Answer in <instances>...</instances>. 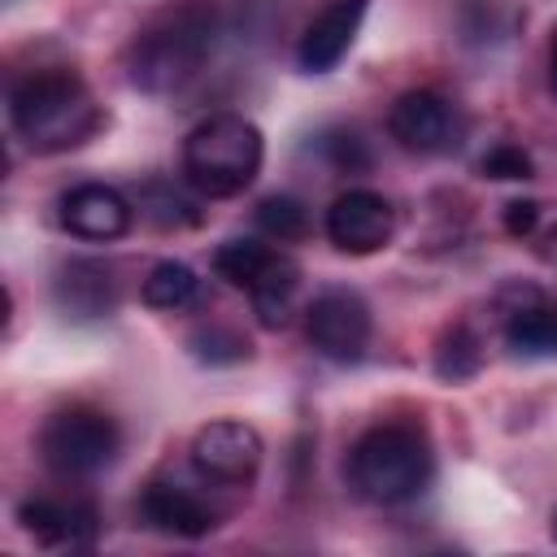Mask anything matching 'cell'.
Returning a JSON list of instances; mask_svg holds the SVG:
<instances>
[{
	"label": "cell",
	"mask_w": 557,
	"mask_h": 557,
	"mask_svg": "<svg viewBox=\"0 0 557 557\" xmlns=\"http://www.w3.org/2000/svg\"><path fill=\"white\" fill-rule=\"evenodd\" d=\"M9 117H13L17 139L44 157L83 148L104 126V113L91 87L74 70H35L22 83H13Z\"/></svg>",
	"instance_id": "6da1fadb"
},
{
	"label": "cell",
	"mask_w": 557,
	"mask_h": 557,
	"mask_svg": "<svg viewBox=\"0 0 557 557\" xmlns=\"http://www.w3.org/2000/svg\"><path fill=\"white\" fill-rule=\"evenodd\" d=\"M213 30H218L213 0H174L135 35L131 61H126L131 83L148 96L178 91L200 74L213 48Z\"/></svg>",
	"instance_id": "7a4b0ae2"
},
{
	"label": "cell",
	"mask_w": 557,
	"mask_h": 557,
	"mask_svg": "<svg viewBox=\"0 0 557 557\" xmlns=\"http://www.w3.org/2000/svg\"><path fill=\"white\" fill-rule=\"evenodd\" d=\"M431 444L413 426H374L348 453V483L370 505H405L431 483Z\"/></svg>",
	"instance_id": "3957f363"
},
{
	"label": "cell",
	"mask_w": 557,
	"mask_h": 557,
	"mask_svg": "<svg viewBox=\"0 0 557 557\" xmlns=\"http://www.w3.org/2000/svg\"><path fill=\"white\" fill-rule=\"evenodd\" d=\"M261 157H265L261 131L239 113H218L183 139V174L209 200L239 196L257 178Z\"/></svg>",
	"instance_id": "277c9868"
},
{
	"label": "cell",
	"mask_w": 557,
	"mask_h": 557,
	"mask_svg": "<svg viewBox=\"0 0 557 557\" xmlns=\"http://www.w3.org/2000/svg\"><path fill=\"white\" fill-rule=\"evenodd\" d=\"M117 422L100 409H61L39 431V457L61 479H91L117 457Z\"/></svg>",
	"instance_id": "5b68a950"
},
{
	"label": "cell",
	"mask_w": 557,
	"mask_h": 557,
	"mask_svg": "<svg viewBox=\"0 0 557 557\" xmlns=\"http://www.w3.org/2000/svg\"><path fill=\"white\" fill-rule=\"evenodd\" d=\"M387 131L400 148H409L418 157H444V152L461 148L466 117L440 91H405L387 113Z\"/></svg>",
	"instance_id": "8992f818"
},
{
	"label": "cell",
	"mask_w": 557,
	"mask_h": 557,
	"mask_svg": "<svg viewBox=\"0 0 557 557\" xmlns=\"http://www.w3.org/2000/svg\"><path fill=\"white\" fill-rule=\"evenodd\" d=\"M305 335H309L313 352L348 366L370 344V305L348 287H331V292L313 296V305L305 309Z\"/></svg>",
	"instance_id": "52a82bcc"
},
{
	"label": "cell",
	"mask_w": 557,
	"mask_h": 557,
	"mask_svg": "<svg viewBox=\"0 0 557 557\" xmlns=\"http://www.w3.org/2000/svg\"><path fill=\"white\" fill-rule=\"evenodd\" d=\"M261 457H265V444H261L257 426H248L239 418L205 422L191 435V466L213 483H231V487L252 483L261 470Z\"/></svg>",
	"instance_id": "ba28073f"
},
{
	"label": "cell",
	"mask_w": 557,
	"mask_h": 557,
	"mask_svg": "<svg viewBox=\"0 0 557 557\" xmlns=\"http://www.w3.org/2000/svg\"><path fill=\"white\" fill-rule=\"evenodd\" d=\"M392 235H396V209L379 191L352 187V191L335 196L326 209V239L339 252L366 257V252H379Z\"/></svg>",
	"instance_id": "9c48e42d"
},
{
	"label": "cell",
	"mask_w": 557,
	"mask_h": 557,
	"mask_svg": "<svg viewBox=\"0 0 557 557\" xmlns=\"http://www.w3.org/2000/svg\"><path fill=\"white\" fill-rule=\"evenodd\" d=\"M61 226L78 239L109 244L131 226V200L104 183H78L61 196Z\"/></svg>",
	"instance_id": "30bf717a"
},
{
	"label": "cell",
	"mask_w": 557,
	"mask_h": 557,
	"mask_svg": "<svg viewBox=\"0 0 557 557\" xmlns=\"http://www.w3.org/2000/svg\"><path fill=\"white\" fill-rule=\"evenodd\" d=\"M366 4L370 0H331L300 35V48H296V61L300 70L309 74H326L344 61V52L352 48L357 30H361V17H366Z\"/></svg>",
	"instance_id": "8fae6325"
},
{
	"label": "cell",
	"mask_w": 557,
	"mask_h": 557,
	"mask_svg": "<svg viewBox=\"0 0 557 557\" xmlns=\"http://www.w3.org/2000/svg\"><path fill=\"white\" fill-rule=\"evenodd\" d=\"M17 522L26 535H35L48 548H87L96 540V509L83 500H61V496H30L17 509Z\"/></svg>",
	"instance_id": "7c38bea8"
},
{
	"label": "cell",
	"mask_w": 557,
	"mask_h": 557,
	"mask_svg": "<svg viewBox=\"0 0 557 557\" xmlns=\"http://www.w3.org/2000/svg\"><path fill=\"white\" fill-rule=\"evenodd\" d=\"M139 518L152 531L178 535V540H200L218 527V513L191 487H178V483H148L139 496Z\"/></svg>",
	"instance_id": "4fadbf2b"
},
{
	"label": "cell",
	"mask_w": 557,
	"mask_h": 557,
	"mask_svg": "<svg viewBox=\"0 0 557 557\" xmlns=\"http://www.w3.org/2000/svg\"><path fill=\"white\" fill-rule=\"evenodd\" d=\"M57 305L74 318H104L117 309V278L104 261H65L57 270Z\"/></svg>",
	"instance_id": "5bb4252c"
},
{
	"label": "cell",
	"mask_w": 557,
	"mask_h": 557,
	"mask_svg": "<svg viewBox=\"0 0 557 557\" xmlns=\"http://www.w3.org/2000/svg\"><path fill=\"white\" fill-rule=\"evenodd\" d=\"M505 344L513 357H557V300L527 292V300L505 309Z\"/></svg>",
	"instance_id": "9a60e30c"
},
{
	"label": "cell",
	"mask_w": 557,
	"mask_h": 557,
	"mask_svg": "<svg viewBox=\"0 0 557 557\" xmlns=\"http://www.w3.org/2000/svg\"><path fill=\"white\" fill-rule=\"evenodd\" d=\"M296 287H300V270H296V261H292V257H283V252H274V257H270V265H265V270L257 274V283L248 287L257 322H261V326H270V331L287 326L292 305H296Z\"/></svg>",
	"instance_id": "2e32d148"
},
{
	"label": "cell",
	"mask_w": 557,
	"mask_h": 557,
	"mask_svg": "<svg viewBox=\"0 0 557 557\" xmlns=\"http://www.w3.org/2000/svg\"><path fill=\"white\" fill-rule=\"evenodd\" d=\"M139 296H144V305H152V309L178 313V309H187V305L200 296V278H196V270L183 265V261H157V265L148 270V278H144Z\"/></svg>",
	"instance_id": "e0dca14e"
},
{
	"label": "cell",
	"mask_w": 557,
	"mask_h": 557,
	"mask_svg": "<svg viewBox=\"0 0 557 557\" xmlns=\"http://www.w3.org/2000/svg\"><path fill=\"white\" fill-rule=\"evenodd\" d=\"M270 257H274V248H265V244H257V239H226L218 252H213V270L231 283V287H252L257 283V274L270 265Z\"/></svg>",
	"instance_id": "ac0fdd59"
},
{
	"label": "cell",
	"mask_w": 557,
	"mask_h": 557,
	"mask_svg": "<svg viewBox=\"0 0 557 557\" xmlns=\"http://www.w3.org/2000/svg\"><path fill=\"white\" fill-rule=\"evenodd\" d=\"M257 226H261L270 239L292 244V239H300V235L309 231V213H305V205H300L296 196H265V200L257 205Z\"/></svg>",
	"instance_id": "d6986e66"
},
{
	"label": "cell",
	"mask_w": 557,
	"mask_h": 557,
	"mask_svg": "<svg viewBox=\"0 0 557 557\" xmlns=\"http://www.w3.org/2000/svg\"><path fill=\"white\" fill-rule=\"evenodd\" d=\"M435 370H440V379H453V383L470 379V374L479 370V344H474L461 326L448 331L444 344H440V352H435Z\"/></svg>",
	"instance_id": "ffe728a7"
},
{
	"label": "cell",
	"mask_w": 557,
	"mask_h": 557,
	"mask_svg": "<svg viewBox=\"0 0 557 557\" xmlns=\"http://www.w3.org/2000/svg\"><path fill=\"white\" fill-rule=\"evenodd\" d=\"M139 205H144V213H148L157 226H191V222L200 218V213L191 209V200H187V196H178L174 187H161V183H157V187H148Z\"/></svg>",
	"instance_id": "44dd1931"
},
{
	"label": "cell",
	"mask_w": 557,
	"mask_h": 557,
	"mask_svg": "<svg viewBox=\"0 0 557 557\" xmlns=\"http://www.w3.org/2000/svg\"><path fill=\"white\" fill-rule=\"evenodd\" d=\"M191 348H196L200 361H213V366H222V361H244V357H248V339H239V335L226 331V326H209V331L191 335Z\"/></svg>",
	"instance_id": "7402d4cb"
},
{
	"label": "cell",
	"mask_w": 557,
	"mask_h": 557,
	"mask_svg": "<svg viewBox=\"0 0 557 557\" xmlns=\"http://www.w3.org/2000/svg\"><path fill=\"white\" fill-rule=\"evenodd\" d=\"M479 170H483L487 178H505V183H522V178L535 174L531 157H527L522 148H513V144H496V148L479 161Z\"/></svg>",
	"instance_id": "603a6c76"
},
{
	"label": "cell",
	"mask_w": 557,
	"mask_h": 557,
	"mask_svg": "<svg viewBox=\"0 0 557 557\" xmlns=\"http://www.w3.org/2000/svg\"><path fill=\"white\" fill-rule=\"evenodd\" d=\"M535 218H540V205H535V200H513V205H505V231L518 235V239L535 231Z\"/></svg>",
	"instance_id": "cb8c5ba5"
},
{
	"label": "cell",
	"mask_w": 557,
	"mask_h": 557,
	"mask_svg": "<svg viewBox=\"0 0 557 557\" xmlns=\"http://www.w3.org/2000/svg\"><path fill=\"white\" fill-rule=\"evenodd\" d=\"M326 148H331V161L339 170H361L366 165V152H361V139L357 135H335Z\"/></svg>",
	"instance_id": "d4e9b609"
},
{
	"label": "cell",
	"mask_w": 557,
	"mask_h": 557,
	"mask_svg": "<svg viewBox=\"0 0 557 557\" xmlns=\"http://www.w3.org/2000/svg\"><path fill=\"white\" fill-rule=\"evenodd\" d=\"M535 257L557 274V226H548L544 235H540V244H535Z\"/></svg>",
	"instance_id": "484cf974"
},
{
	"label": "cell",
	"mask_w": 557,
	"mask_h": 557,
	"mask_svg": "<svg viewBox=\"0 0 557 557\" xmlns=\"http://www.w3.org/2000/svg\"><path fill=\"white\" fill-rule=\"evenodd\" d=\"M548 87L557 96V26H553V39H548Z\"/></svg>",
	"instance_id": "4316f807"
},
{
	"label": "cell",
	"mask_w": 557,
	"mask_h": 557,
	"mask_svg": "<svg viewBox=\"0 0 557 557\" xmlns=\"http://www.w3.org/2000/svg\"><path fill=\"white\" fill-rule=\"evenodd\" d=\"M553 535H557V513H553Z\"/></svg>",
	"instance_id": "83f0119b"
}]
</instances>
